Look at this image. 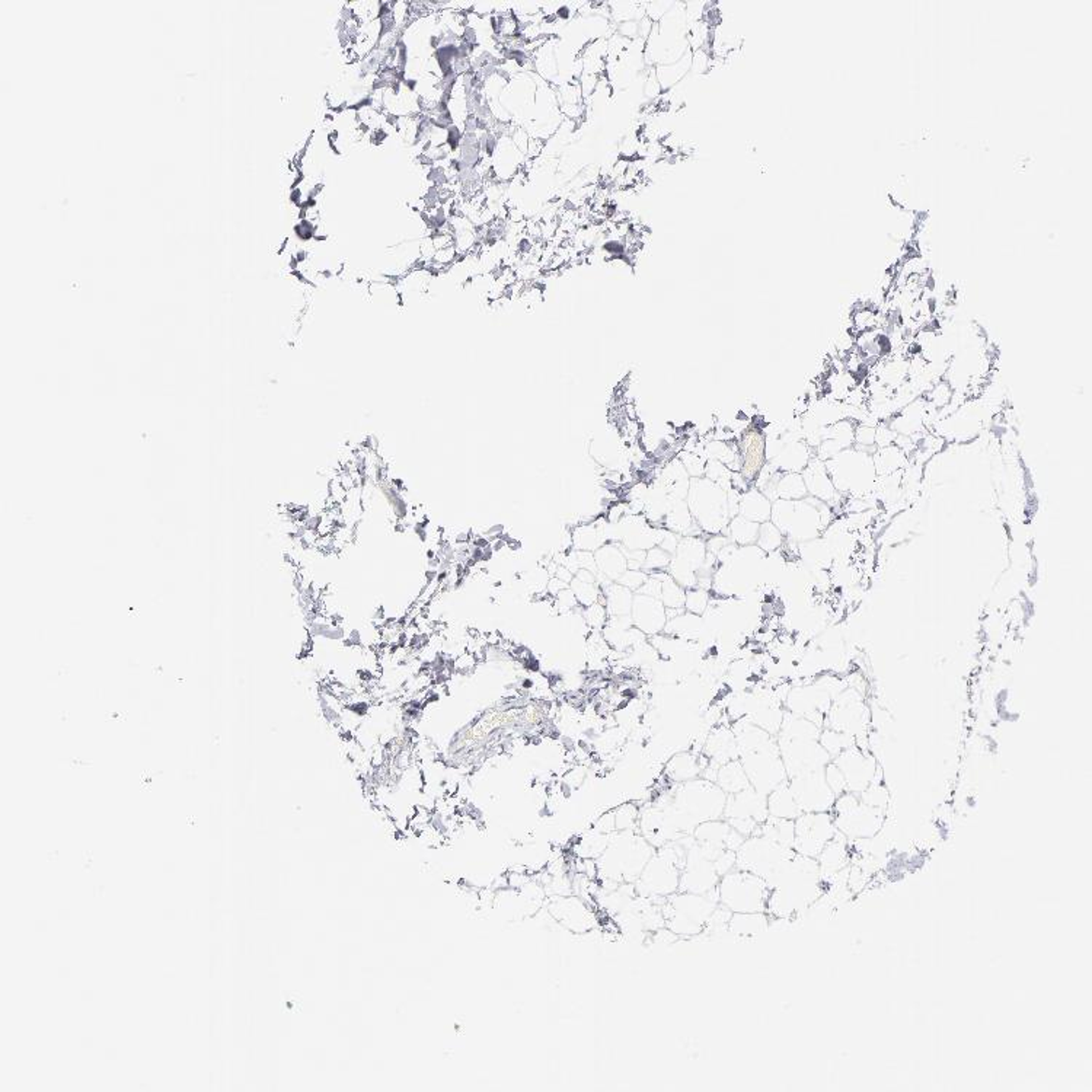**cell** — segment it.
Here are the masks:
<instances>
[{
	"label": "cell",
	"mask_w": 1092,
	"mask_h": 1092,
	"mask_svg": "<svg viewBox=\"0 0 1092 1092\" xmlns=\"http://www.w3.org/2000/svg\"><path fill=\"white\" fill-rule=\"evenodd\" d=\"M771 916L766 912H742L731 914L729 922V935L733 940H753L768 932Z\"/></svg>",
	"instance_id": "obj_28"
},
{
	"label": "cell",
	"mask_w": 1092,
	"mask_h": 1092,
	"mask_svg": "<svg viewBox=\"0 0 1092 1092\" xmlns=\"http://www.w3.org/2000/svg\"><path fill=\"white\" fill-rule=\"evenodd\" d=\"M682 841L687 846V858L680 872L679 890L695 895L714 893L721 878L714 867V859L721 851L700 845L692 835Z\"/></svg>",
	"instance_id": "obj_12"
},
{
	"label": "cell",
	"mask_w": 1092,
	"mask_h": 1092,
	"mask_svg": "<svg viewBox=\"0 0 1092 1092\" xmlns=\"http://www.w3.org/2000/svg\"><path fill=\"white\" fill-rule=\"evenodd\" d=\"M710 759L702 752H679L664 765V776L670 784H684L701 778Z\"/></svg>",
	"instance_id": "obj_25"
},
{
	"label": "cell",
	"mask_w": 1092,
	"mask_h": 1092,
	"mask_svg": "<svg viewBox=\"0 0 1092 1092\" xmlns=\"http://www.w3.org/2000/svg\"><path fill=\"white\" fill-rule=\"evenodd\" d=\"M831 702L833 698L830 693L822 685L813 682L789 688L784 708L823 729Z\"/></svg>",
	"instance_id": "obj_17"
},
{
	"label": "cell",
	"mask_w": 1092,
	"mask_h": 1092,
	"mask_svg": "<svg viewBox=\"0 0 1092 1092\" xmlns=\"http://www.w3.org/2000/svg\"><path fill=\"white\" fill-rule=\"evenodd\" d=\"M796 851L762 835L745 839L736 851V868L743 872L759 875L766 883L775 878L779 872L794 858Z\"/></svg>",
	"instance_id": "obj_11"
},
{
	"label": "cell",
	"mask_w": 1092,
	"mask_h": 1092,
	"mask_svg": "<svg viewBox=\"0 0 1092 1092\" xmlns=\"http://www.w3.org/2000/svg\"><path fill=\"white\" fill-rule=\"evenodd\" d=\"M688 495V507L701 531L708 535H724L731 520L726 489L708 478H695Z\"/></svg>",
	"instance_id": "obj_7"
},
{
	"label": "cell",
	"mask_w": 1092,
	"mask_h": 1092,
	"mask_svg": "<svg viewBox=\"0 0 1092 1092\" xmlns=\"http://www.w3.org/2000/svg\"><path fill=\"white\" fill-rule=\"evenodd\" d=\"M768 906L766 914L773 919L800 921L805 911L817 901L825 891V881L820 877L817 859L804 855H794V858L769 881Z\"/></svg>",
	"instance_id": "obj_1"
},
{
	"label": "cell",
	"mask_w": 1092,
	"mask_h": 1092,
	"mask_svg": "<svg viewBox=\"0 0 1092 1092\" xmlns=\"http://www.w3.org/2000/svg\"><path fill=\"white\" fill-rule=\"evenodd\" d=\"M784 541H786V536L783 535V532L779 531V529L776 528V526L773 525L771 520H769V522H765L760 525L759 535H758L756 546L762 549L765 554H773V552L778 551V549L783 546Z\"/></svg>",
	"instance_id": "obj_40"
},
{
	"label": "cell",
	"mask_w": 1092,
	"mask_h": 1092,
	"mask_svg": "<svg viewBox=\"0 0 1092 1092\" xmlns=\"http://www.w3.org/2000/svg\"><path fill=\"white\" fill-rule=\"evenodd\" d=\"M815 859L823 881L845 870L851 865V845L848 838L842 835L841 831H836L835 836L828 842V845Z\"/></svg>",
	"instance_id": "obj_26"
},
{
	"label": "cell",
	"mask_w": 1092,
	"mask_h": 1092,
	"mask_svg": "<svg viewBox=\"0 0 1092 1092\" xmlns=\"http://www.w3.org/2000/svg\"><path fill=\"white\" fill-rule=\"evenodd\" d=\"M706 544L701 536H682L672 555L667 573L685 590L697 588L698 573L705 564Z\"/></svg>",
	"instance_id": "obj_16"
},
{
	"label": "cell",
	"mask_w": 1092,
	"mask_h": 1092,
	"mask_svg": "<svg viewBox=\"0 0 1092 1092\" xmlns=\"http://www.w3.org/2000/svg\"><path fill=\"white\" fill-rule=\"evenodd\" d=\"M756 835L765 836L779 845L792 848L794 845V820L769 815L765 822L759 826V830Z\"/></svg>",
	"instance_id": "obj_34"
},
{
	"label": "cell",
	"mask_w": 1092,
	"mask_h": 1092,
	"mask_svg": "<svg viewBox=\"0 0 1092 1092\" xmlns=\"http://www.w3.org/2000/svg\"><path fill=\"white\" fill-rule=\"evenodd\" d=\"M631 619H632L634 627L647 637L661 634L667 624L666 607L661 603L660 599L635 593L632 609H631Z\"/></svg>",
	"instance_id": "obj_22"
},
{
	"label": "cell",
	"mask_w": 1092,
	"mask_h": 1092,
	"mask_svg": "<svg viewBox=\"0 0 1092 1092\" xmlns=\"http://www.w3.org/2000/svg\"><path fill=\"white\" fill-rule=\"evenodd\" d=\"M776 742L788 778L825 771L826 765L831 760L818 739L776 736Z\"/></svg>",
	"instance_id": "obj_14"
},
{
	"label": "cell",
	"mask_w": 1092,
	"mask_h": 1092,
	"mask_svg": "<svg viewBox=\"0 0 1092 1092\" xmlns=\"http://www.w3.org/2000/svg\"><path fill=\"white\" fill-rule=\"evenodd\" d=\"M830 812L801 813L794 820V845L797 854L817 858L836 833Z\"/></svg>",
	"instance_id": "obj_15"
},
{
	"label": "cell",
	"mask_w": 1092,
	"mask_h": 1092,
	"mask_svg": "<svg viewBox=\"0 0 1092 1092\" xmlns=\"http://www.w3.org/2000/svg\"><path fill=\"white\" fill-rule=\"evenodd\" d=\"M830 813L836 830L848 841L875 838L885 826L886 810L865 804L854 792L846 791L836 797Z\"/></svg>",
	"instance_id": "obj_9"
},
{
	"label": "cell",
	"mask_w": 1092,
	"mask_h": 1092,
	"mask_svg": "<svg viewBox=\"0 0 1092 1092\" xmlns=\"http://www.w3.org/2000/svg\"><path fill=\"white\" fill-rule=\"evenodd\" d=\"M759 523L750 522L742 516H736L730 520L724 535L737 546H750V545H756L758 535H759Z\"/></svg>",
	"instance_id": "obj_35"
},
{
	"label": "cell",
	"mask_w": 1092,
	"mask_h": 1092,
	"mask_svg": "<svg viewBox=\"0 0 1092 1092\" xmlns=\"http://www.w3.org/2000/svg\"><path fill=\"white\" fill-rule=\"evenodd\" d=\"M830 518V510L820 500H778L771 513V522L792 542L815 541L828 528Z\"/></svg>",
	"instance_id": "obj_5"
},
{
	"label": "cell",
	"mask_w": 1092,
	"mask_h": 1092,
	"mask_svg": "<svg viewBox=\"0 0 1092 1092\" xmlns=\"http://www.w3.org/2000/svg\"><path fill=\"white\" fill-rule=\"evenodd\" d=\"M670 560H672V555H670L669 552L664 551V549H661L660 546H653V548L648 549L647 554H645V561H644L643 570L645 571L647 574H650V573H657V571H667V567H669L670 564Z\"/></svg>",
	"instance_id": "obj_45"
},
{
	"label": "cell",
	"mask_w": 1092,
	"mask_h": 1092,
	"mask_svg": "<svg viewBox=\"0 0 1092 1092\" xmlns=\"http://www.w3.org/2000/svg\"><path fill=\"white\" fill-rule=\"evenodd\" d=\"M641 807L634 801L624 802L614 809L617 831L638 830Z\"/></svg>",
	"instance_id": "obj_39"
},
{
	"label": "cell",
	"mask_w": 1092,
	"mask_h": 1092,
	"mask_svg": "<svg viewBox=\"0 0 1092 1092\" xmlns=\"http://www.w3.org/2000/svg\"><path fill=\"white\" fill-rule=\"evenodd\" d=\"M591 829H593V830L599 831V833H603V835H612V833H615V831H617V825H615L614 810H609V812L603 813V815H602L601 817H599L598 820L594 822L593 828Z\"/></svg>",
	"instance_id": "obj_50"
},
{
	"label": "cell",
	"mask_w": 1092,
	"mask_h": 1092,
	"mask_svg": "<svg viewBox=\"0 0 1092 1092\" xmlns=\"http://www.w3.org/2000/svg\"><path fill=\"white\" fill-rule=\"evenodd\" d=\"M739 760L749 778L750 787L765 796L788 779L776 737L765 746L740 753Z\"/></svg>",
	"instance_id": "obj_13"
},
{
	"label": "cell",
	"mask_w": 1092,
	"mask_h": 1092,
	"mask_svg": "<svg viewBox=\"0 0 1092 1092\" xmlns=\"http://www.w3.org/2000/svg\"><path fill=\"white\" fill-rule=\"evenodd\" d=\"M692 836L700 845L718 849V851H724V849L737 851L746 839L740 835L739 831L734 830L726 818H716V820L701 823L693 830Z\"/></svg>",
	"instance_id": "obj_23"
},
{
	"label": "cell",
	"mask_w": 1092,
	"mask_h": 1092,
	"mask_svg": "<svg viewBox=\"0 0 1092 1092\" xmlns=\"http://www.w3.org/2000/svg\"><path fill=\"white\" fill-rule=\"evenodd\" d=\"M859 799L865 804L872 805L875 809H887L890 796H888L887 788H886L885 784H883V779H881V769L878 771L874 781L859 794Z\"/></svg>",
	"instance_id": "obj_41"
},
{
	"label": "cell",
	"mask_w": 1092,
	"mask_h": 1092,
	"mask_svg": "<svg viewBox=\"0 0 1092 1092\" xmlns=\"http://www.w3.org/2000/svg\"><path fill=\"white\" fill-rule=\"evenodd\" d=\"M609 838L611 835H603L591 829L588 835L581 836L575 844V857L580 859H598L606 849Z\"/></svg>",
	"instance_id": "obj_36"
},
{
	"label": "cell",
	"mask_w": 1092,
	"mask_h": 1092,
	"mask_svg": "<svg viewBox=\"0 0 1092 1092\" xmlns=\"http://www.w3.org/2000/svg\"><path fill=\"white\" fill-rule=\"evenodd\" d=\"M581 617L591 631H602L606 627L609 614H607L606 606L598 602L591 606L583 607Z\"/></svg>",
	"instance_id": "obj_44"
},
{
	"label": "cell",
	"mask_w": 1092,
	"mask_h": 1092,
	"mask_svg": "<svg viewBox=\"0 0 1092 1092\" xmlns=\"http://www.w3.org/2000/svg\"><path fill=\"white\" fill-rule=\"evenodd\" d=\"M868 880H870V877L862 872L861 868L851 862V865H849L848 888L852 891V895L859 893L865 887V885H867Z\"/></svg>",
	"instance_id": "obj_49"
},
{
	"label": "cell",
	"mask_w": 1092,
	"mask_h": 1092,
	"mask_svg": "<svg viewBox=\"0 0 1092 1092\" xmlns=\"http://www.w3.org/2000/svg\"><path fill=\"white\" fill-rule=\"evenodd\" d=\"M841 773L845 776L848 791L859 796L877 776L880 766L872 752H865L857 745L844 750L841 755L831 759Z\"/></svg>",
	"instance_id": "obj_19"
},
{
	"label": "cell",
	"mask_w": 1092,
	"mask_h": 1092,
	"mask_svg": "<svg viewBox=\"0 0 1092 1092\" xmlns=\"http://www.w3.org/2000/svg\"><path fill=\"white\" fill-rule=\"evenodd\" d=\"M716 784L726 792L727 796L750 788L749 778H747L745 768L739 759L719 766Z\"/></svg>",
	"instance_id": "obj_33"
},
{
	"label": "cell",
	"mask_w": 1092,
	"mask_h": 1092,
	"mask_svg": "<svg viewBox=\"0 0 1092 1092\" xmlns=\"http://www.w3.org/2000/svg\"><path fill=\"white\" fill-rule=\"evenodd\" d=\"M788 786L801 813L830 812L835 804L836 796L826 783L825 771L792 776Z\"/></svg>",
	"instance_id": "obj_18"
},
{
	"label": "cell",
	"mask_w": 1092,
	"mask_h": 1092,
	"mask_svg": "<svg viewBox=\"0 0 1092 1092\" xmlns=\"http://www.w3.org/2000/svg\"><path fill=\"white\" fill-rule=\"evenodd\" d=\"M593 554L596 567H598V575H602L607 580L617 581L620 575L628 570L627 557H625L624 549L620 544L609 542Z\"/></svg>",
	"instance_id": "obj_29"
},
{
	"label": "cell",
	"mask_w": 1092,
	"mask_h": 1092,
	"mask_svg": "<svg viewBox=\"0 0 1092 1092\" xmlns=\"http://www.w3.org/2000/svg\"><path fill=\"white\" fill-rule=\"evenodd\" d=\"M771 513H773V504L759 489H749L742 494L739 505V516L742 518L762 525V523L771 520Z\"/></svg>",
	"instance_id": "obj_32"
},
{
	"label": "cell",
	"mask_w": 1092,
	"mask_h": 1092,
	"mask_svg": "<svg viewBox=\"0 0 1092 1092\" xmlns=\"http://www.w3.org/2000/svg\"><path fill=\"white\" fill-rule=\"evenodd\" d=\"M702 753L710 759V762L716 763L718 766L739 759V749H737L733 730L727 726L713 729V731L706 736L705 742H703Z\"/></svg>",
	"instance_id": "obj_27"
},
{
	"label": "cell",
	"mask_w": 1092,
	"mask_h": 1092,
	"mask_svg": "<svg viewBox=\"0 0 1092 1092\" xmlns=\"http://www.w3.org/2000/svg\"><path fill=\"white\" fill-rule=\"evenodd\" d=\"M647 578L648 574L644 570H627L625 571L624 574L620 575L619 580H617V583H619L620 586H624V588L630 589L631 591L637 593V591L640 590L641 586H643L644 583L647 581Z\"/></svg>",
	"instance_id": "obj_47"
},
{
	"label": "cell",
	"mask_w": 1092,
	"mask_h": 1092,
	"mask_svg": "<svg viewBox=\"0 0 1092 1092\" xmlns=\"http://www.w3.org/2000/svg\"><path fill=\"white\" fill-rule=\"evenodd\" d=\"M638 831L656 849L667 845L670 842L680 841L676 831L670 825L666 812L656 804L641 809Z\"/></svg>",
	"instance_id": "obj_24"
},
{
	"label": "cell",
	"mask_w": 1092,
	"mask_h": 1092,
	"mask_svg": "<svg viewBox=\"0 0 1092 1092\" xmlns=\"http://www.w3.org/2000/svg\"><path fill=\"white\" fill-rule=\"evenodd\" d=\"M710 603V590H705V589L701 588H693L689 589V590H687L684 607L685 611L689 612V614L698 615V617H703V615L706 614V609H708Z\"/></svg>",
	"instance_id": "obj_43"
},
{
	"label": "cell",
	"mask_w": 1092,
	"mask_h": 1092,
	"mask_svg": "<svg viewBox=\"0 0 1092 1092\" xmlns=\"http://www.w3.org/2000/svg\"><path fill=\"white\" fill-rule=\"evenodd\" d=\"M549 912L560 924L577 934H586L601 927L593 903L580 896H557L549 904Z\"/></svg>",
	"instance_id": "obj_20"
},
{
	"label": "cell",
	"mask_w": 1092,
	"mask_h": 1092,
	"mask_svg": "<svg viewBox=\"0 0 1092 1092\" xmlns=\"http://www.w3.org/2000/svg\"><path fill=\"white\" fill-rule=\"evenodd\" d=\"M599 586L603 593L604 606L609 617H630L634 602V591L611 580H604Z\"/></svg>",
	"instance_id": "obj_30"
},
{
	"label": "cell",
	"mask_w": 1092,
	"mask_h": 1092,
	"mask_svg": "<svg viewBox=\"0 0 1092 1092\" xmlns=\"http://www.w3.org/2000/svg\"><path fill=\"white\" fill-rule=\"evenodd\" d=\"M714 867H716L719 877H723L727 872L736 870V851L724 849V851L719 852L716 855V858L714 859Z\"/></svg>",
	"instance_id": "obj_48"
},
{
	"label": "cell",
	"mask_w": 1092,
	"mask_h": 1092,
	"mask_svg": "<svg viewBox=\"0 0 1092 1092\" xmlns=\"http://www.w3.org/2000/svg\"><path fill=\"white\" fill-rule=\"evenodd\" d=\"M661 580L660 601L666 609H685L687 590L670 577L667 571H657Z\"/></svg>",
	"instance_id": "obj_37"
},
{
	"label": "cell",
	"mask_w": 1092,
	"mask_h": 1092,
	"mask_svg": "<svg viewBox=\"0 0 1092 1092\" xmlns=\"http://www.w3.org/2000/svg\"><path fill=\"white\" fill-rule=\"evenodd\" d=\"M818 743L822 745L823 749L828 752L831 759H835L836 756L841 755L844 750L854 746L855 739L849 734L823 727L820 736H818Z\"/></svg>",
	"instance_id": "obj_38"
},
{
	"label": "cell",
	"mask_w": 1092,
	"mask_h": 1092,
	"mask_svg": "<svg viewBox=\"0 0 1092 1092\" xmlns=\"http://www.w3.org/2000/svg\"><path fill=\"white\" fill-rule=\"evenodd\" d=\"M825 779L826 783H828L829 788L833 791V794H835L836 797L842 796L844 792L848 791L845 776H844V773H841V769H839L835 763L831 762V760L828 763V765H826Z\"/></svg>",
	"instance_id": "obj_46"
},
{
	"label": "cell",
	"mask_w": 1092,
	"mask_h": 1092,
	"mask_svg": "<svg viewBox=\"0 0 1092 1092\" xmlns=\"http://www.w3.org/2000/svg\"><path fill=\"white\" fill-rule=\"evenodd\" d=\"M718 906L716 891L710 895H695L688 891H676L664 899V924L682 940L697 938L705 929L711 914Z\"/></svg>",
	"instance_id": "obj_6"
},
{
	"label": "cell",
	"mask_w": 1092,
	"mask_h": 1092,
	"mask_svg": "<svg viewBox=\"0 0 1092 1092\" xmlns=\"http://www.w3.org/2000/svg\"><path fill=\"white\" fill-rule=\"evenodd\" d=\"M870 724L872 713L865 702L864 693L849 687L833 700L825 721L828 729L854 737L855 745L865 752H872L868 740Z\"/></svg>",
	"instance_id": "obj_10"
},
{
	"label": "cell",
	"mask_w": 1092,
	"mask_h": 1092,
	"mask_svg": "<svg viewBox=\"0 0 1092 1092\" xmlns=\"http://www.w3.org/2000/svg\"><path fill=\"white\" fill-rule=\"evenodd\" d=\"M766 800H768L769 815H773V817L796 820L801 815V810H800L796 799L792 796L791 788H789L788 779L786 783L776 787L773 791L769 792Z\"/></svg>",
	"instance_id": "obj_31"
},
{
	"label": "cell",
	"mask_w": 1092,
	"mask_h": 1092,
	"mask_svg": "<svg viewBox=\"0 0 1092 1092\" xmlns=\"http://www.w3.org/2000/svg\"><path fill=\"white\" fill-rule=\"evenodd\" d=\"M685 858L687 846L682 839L657 848L634 883L638 895L653 901H664L679 891L680 872Z\"/></svg>",
	"instance_id": "obj_4"
},
{
	"label": "cell",
	"mask_w": 1092,
	"mask_h": 1092,
	"mask_svg": "<svg viewBox=\"0 0 1092 1092\" xmlns=\"http://www.w3.org/2000/svg\"><path fill=\"white\" fill-rule=\"evenodd\" d=\"M570 589L574 593L581 607L591 606V604L598 603L599 599H601L602 589L598 581L590 583V581L578 580L574 577L571 580Z\"/></svg>",
	"instance_id": "obj_42"
},
{
	"label": "cell",
	"mask_w": 1092,
	"mask_h": 1092,
	"mask_svg": "<svg viewBox=\"0 0 1092 1092\" xmlns=\"http://www.w3.org/2000/svg\"><path fill=\"white\" fill-rule=\"evenodd\" d=\"M769 893L771 888L762 877L739 868L719 878L716 886L718 903L731 914L766 912Z\"/></svg>",
	"instance_id": "obj_8"
},
{
	"label": "cell",
	"mask_w": 1092,
	"mask_h": 1092,
	"mask_svg": "<svg viewBox=\"0 0 1092 1092\" xmlns=\"http://www.w3.org/2000/svg\"><path fill=\"white\" fill-rule=\"evenodd\" d=\"M769 817L768 800L765 794L755 788L745 789L727 796L723 818L726 820H755L762 825Z\"/></svg>",
	"instance_id": "obj_21"
},
{
	"label": "cell",
	"mask_w": 1092,
	"mask_h": 1092,
	"mask_svg": "<svg viewBox=\"0 0 1092 1092\" xmlns=\"http://www.w3.org/2000/svg\"><path fill=\"white\" fill-rule=\"evenodd\" d=\"M654 852L656 848L640 831H615L603 854L596 859L599 885L604 890H614L625 883H635Z\"/></svg>",
	"instance_id": "obj_3"
},
{
	"label": "cell",
	"mask_w": 1092,
	"mask_h": 1092,
	"mask_svg": "<svg viewBox=\"0 0 1092 1092\" xmlns=\"http://www.w3.org/2000/svg\"><path fill=\"white\" fill-rule=\"evenodd\" d=\"M727 794L716 783L697 778L684 784H674L672 801L663 809L670 825L687 838L701 823L723 818Z\"/></svg>",
	"instance_id": "obj_2"
}]
</instances>
